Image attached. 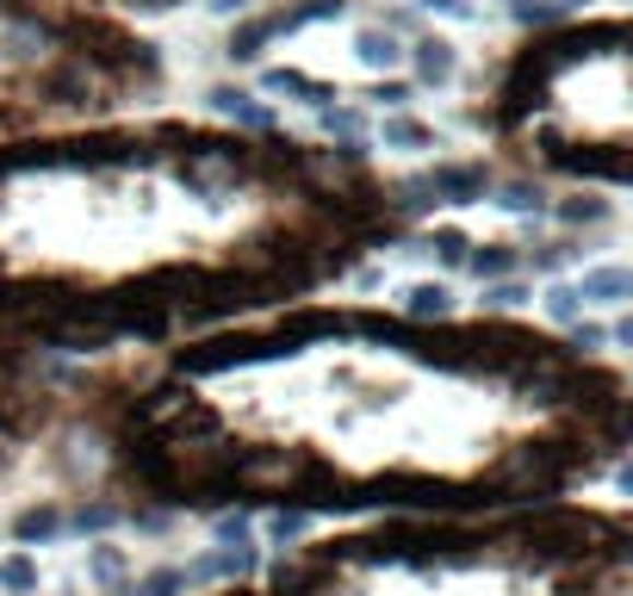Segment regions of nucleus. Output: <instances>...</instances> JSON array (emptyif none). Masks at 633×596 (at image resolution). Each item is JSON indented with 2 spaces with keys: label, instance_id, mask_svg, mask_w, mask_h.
Here are the masks:
<instances>
[{
  "label": "nucleus",
  "instance_id": "nucleus-1",
  "mask_svg": "<svg viewBox=\"0 0 633 596\" xmlns=\"http://www.w3.org/2000/svg\"><path fill=\"white\" fill-rule=\"evenodd\" d=\"M137 516L366 522L596 491L633 460V366L516 311L292 299L75 373Z\"/></svg>",
  "mask_w": 633,
  "mask_h": 596
},
{
  "label": "nucleus",
  "instance_id": "nucleus-2",
  "mask_svg": "<svg viewBox=\"0 0 633 596\" xmlns=\"http://www.w3.org/2000/svg\"><path fill=\"white\" fill-rule=\"evenodd\" d=\"M417 224L361 143L206 113L69 118L0 137V329L113 361L336 292Z\"/></svg>",
  "mask_w": 633,
  "mask_h": 596
},
{
  "label": "nucleus",
  "instance_id": "nucleus-3",
  "mask_svg": "<svg viewBox=\"0 0 633 596\" xmlns=\"http://www.w3.org/2000/svg\"><path fill=\"white\" fill-rule=\"evenodd\" d=\"M192 596H633V503L565 491L324 522Z\"/></svg>",
  "mask_w": 633,
  "mask_h": 596
},
{
  "label": "nucleus",
  "instance_id": "nucleus-4",
  "mask_svg": "<svg viewBox=\"0 0 633 596\" xmlns=\"http://www.w3.org/2000/svg\"><path fill=\"white\" fill-rule=\"evenodd\" d=\"M466 118L521 180L633 192V7L521 25L479 62Z\"/></svg>",
  "mask_w": 633,
  "mask_h": 596
},
{
  "label": "nucleus",
  "instance_id": "nucleus-5",
  "mask_svg": "<svg viewBox=\"0 0 633 596\" xmlns=\"http://www.w3.org/2000/svg\"><path fill=\"white\" fill-rule=\"evenodd\" d=\"M99 7H113L125 20H168V13H187V7H218V0H99Z\"/></svg>",
  "mask_w": 633,
  "mask_h": 596
},
{
  "label": "nucleus",
  "instance_id": "nucleus-6",
  "mask_svg": "<svg viewBox=\"0 0 633 596\" xmlns=\"http://www.w3.org/2000/svg\"><path fill=\"white\" fill-rule=\"evenodd\" d=\"M0 577H7V584H32V565H20V559H7V565H0Z\"/></svg>",
  "mask_w": 633,
  "mask_h": 596
}]
</instances>
